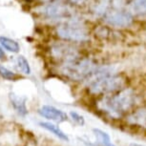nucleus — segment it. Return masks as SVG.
Listing matches in <instances>:
<instances>
[{
  "label": "nucleus",
  "instance_id": "12",
  "mask_svg": "<svg viewBox=\"0 0 146 146\" xmlns=\"http://www.w3.org/2000/svg\"><path fill=\"white\" fill-rule=\"evenodd\" d=\"M39 125L41 126V127H43L44 129H46V130L50 131L51 133H53L54 135H56V136L57 137H59L60 139L69 141L68 136L61 130V129H59L58 126L54 125L51 122H39Z\"/></svg>",
  "mask_w": 146,
  "mask_h": 146
},
{
  "label": "nucleus",
  "instance_id": "20",
  "mask_svg": "<svg viewBox=\"0 0 146 146\" xmlns=\"http://www.w3.org/2000/svg\"><path fill=\"white\" fill-rule=\"evenodd\" d=\"M131 146H142V145H139V144H132Z\"/></svg>",
  "mask_w": 146,
  "mask_h": 146
},
{
  "label": "nucleus",
  "instance_id": "5",
  "mask_svg": "<svg viewBox=\"0 0 146 146\" xmlns=\"http://www.w3.org/2000/svg\"><path fill=\"white\" fill-rule=\"evenodd\" d=\"M40 12L47 18L61 20V22L78 16L73 8L61 3L60 1L47 3V5L41 8Z\"/></svg>",
  "mask_w": 146,
  "mask_h": 146
},
{
  "label": "nucleus",
  "instance_id": "1",
  "mask_svg": "<svg viewBox=\"0 0 146 146\" xmlns=\"http://www.w3.org/2000/svg\"><path fill=\"white\" fill-rule=\"evenodd\" d=\"M90 93L94 95H107L123 89L125 78L122 76L113 74L111 69L104 66L98 68L86 79Z\"/></svg>",
  "mask_w": 146,
  "mask_h": 146
},
{
  "label": "nucleus",
  "instance_id": "17",
  "mask_svg": "<svg viewBox=\"0 0 146 146\" xmlns=\"http://www.w3.org/2000/svg\"><path fill=\"white\" fill-rule=\"evenodd\" d=\"M70 115H71V117L73 118V120L75 121V122L78 123V125H80V126H83L85 124V119H84V117H82L81 115H79L78 113H76V112H70Z\"/></svg>",
  "mask_w": 146,
  "mask_h": 146
},
{
  "label": "nucleus",
  "instance_id": "14",
  "mask_svg": "<svg viewBox=\"0 0 146 146\" xmlns=\"http://www.w3.org/2000/svg\"><path fill=\"white\" fill-rule=\"evenodd\" d=\"M93 131H94V133H95L98 142H100L102 146H115L112 143L110 136L106 133V132L100 130V129H96V128L94 129Z\"/></svg>",
  "mask_w": 146,
  "mask_h": 146
},
{
  "label": "nucleus",
  "instance_id": "3",
  "mask_svg": "<svg viewBox=\"0 0 146 146\" xmlns=\"http://www.w3.org/2000/svg\"><path fill=\"white\" fill-rule=\"evenodd\" d=\"M95 60L89 57H78L76 59L64 62L61 66V73L72 80H86L91 74L98 68Z\"/></svg>",
  "mask_w": 146,
  "mask_h": 146
},
{
  "label": "nucleus",
  "instance_id": "4",
  "mask_svg": "<svg viewBox=\"0 0 146 146\" xmlns=\"http://www.w3.org/2000/svg\"><path fill=\"white\" fill-rule=\"evenodd\" d=\"M57 35L68 42H86L89 40V32L78 17L62 21L56 28Z\"/></svg>",
  "mask_w": 146,
  "mask_h": 146
},
{
  "label": "nucleus",
  "instance_id": "10",
  "mask_svg": "<svg viewBox=\"0 0 146 146\" xmlns=\"http://www.w3.org/2000/svg\"><path fill=\"white\" fill-rule=\"evenodd\" d=\"M10 100L12 102V105L18 115H22V117H25L28 114V109L26 107V100L27 98L24 96H19L15 94L11 93L10 94Z\"/></svg>",
  "mask_w": 146,
  "mask_h": 146
},
{
  "label": "nucleus",
  "instance_id": "18",
  "mask_svg": "<svg viewBox=\"0 0 146 146\" xmlns=\"http://www.w3.org/2000/svg\"><path fill=\"white\" fill-rule=\"evenodd\" d=\"M72 4L75 5H85L87 2V0H70Z\"/></svg>",
  "mask_w": 146,
  "mask_h": 146
},
{
  "label": "nucleus",
  "instance_id": "9",
  "mask_svg": "<svg viewBox=\"0 0 146 146\" xmlns=\"http://www.w3.org/2000/svg\"><path fill=\"white\" fill-rule=\"evenodd\" d=\"M38 113L41 117H45L47 119L56 121V122H63L68 119L66 113L51 105H43L38 110Z\"/></svg>",
  "mask_w": 146,
  "mask_h": 146
},
{
  "label": "nucleus",
  "instance_id": "15",
  "mask_svg": "<svg viewBox=\"0 0 146 146\" xmlns=\"http://www.w3.org/2000/svg\"><path fill=\"white\" fill-rule=\"evenodd\" d=\"M16 62H17L18 68L20 69L22 73L26 74V75H30L31 74V67L29 65V62L23 56H19L16 58Z\"/></svg>",
  "mask_w": 146,
  "mask_h": 146
},
{
  "label": "nucleus",
  "instance_id": "11",
  "mask_svg": "<svg viewBox=\"0 0 146 146\" xmlns=\"http://www.w3.org/2000/svg\"><path fill=\"white\" fill-rule=\"evenodd\" d=\"M132 13L139 17H146V0H133L131 2Z\"/></svg>",
  "mask_w": 146,
  "mask_h": 146
},
{
  "label": "nucleus",
  "instance_id": "7",
  "mask_svg": "<svg viewBox=\"0 0 146 146\" xmlns=\"http://www.w3.org/2000/svg\"><path fill=\"white\" fill-rule=\"evenodd\" d=\"M52 54L56 58L62 60L63 62H67L70 60L80 57V53L74 45L70 43H57L52 47Z\"/></svg>",
  "mask_w": 146,
  "mask_h": 146
},
{
  "label": "nucleus",
  "instance_id": "19",
  "mask_svg": "<svg viewBox=\"0 0 146 146\" xmlns=\"http://www.w3.org/2000/svg\"><path fill=\"white\" fill-rule=\"evenodd\" d=\"M5 58H6V54H5L3 49L0 47V60H4Z\"/></svg>",
  "mask_w": 146,
  "mask_h": 146
},
{
  "label": "nucleus",
  "instance_id": "13",
  "mask_svg": "<svg viewBox=\"0 0 146 146\" xmlns=\"http://www.w3.org/2000/svg\"><path fill=\"white\" fill-rule=\"evenodd\" d=\"M0 43L1 45L6 49L7 51L12 52V53H18L20 51V46L15 40L11 39L6 36H0Z\"/></svg>",
  "mask_w": 146,
  "mask_h": 146
},
{
  "label": "nucleus",
  "instance_id": "8",
  "mask_svg": "<svg viewBox=\"0 0 146 146\" xmlns=\"http://www.w3.org/2000/svg\"><path fill=\"white\" fill-rule=\"evenodd\" d=\"M123 7L124 0H95L92 4V12L95 15L102 18L110 11Z\"/></svg>",
  "mask_w": 146,
  "mask_h": 146
},
{
  "label": "nucleus",
  "instance_id": "16",
  "mask_svg": "<svg viewBox=\"0 0 146 146\" xmlns=\"http://www.w3.org/2000/svg\"><path fill=\"white\" fill-rule=\"evenodd\" d=\"M0 76L5 79H8V80H15L18 78L15 73L10 71L8 68L2 65H0Z\"/></svg>",
  "mask_w": 146,
  "mask_h": 146
},
{
  "label": "nucleus",
  "instance_id": "6",
  "mask_svg": "<svg viewBox=\"0 0 146 146\" xmlns=\"http://www.w3.org/2000/svg\"><path fill=\"white\" fill-rule=\"evenodd\" d=\"M102 19L108 25L117 28H124L133 23V13L126 11L124 8L110 11L103 16Z\"/></svg>",
  "mask_w": 146,
  "mask_h": 146
},
{
  "label": "nucleus",
  "instance_id": "2",
  "mask_svg": "<svg viewBox=\"0 0 146 146\" xmlns=\"http://www.w3.org/2000/svg\"><path fill=\"white\" fill-rule=\"evenodd\" d=\"M136 100L137 96L133 90L123 88L104 98L100 102V106L111 117H118L133 108Z\"/></svg>",
  "mask_w": 146,
  "mask_h": 146
}]
</instances>
